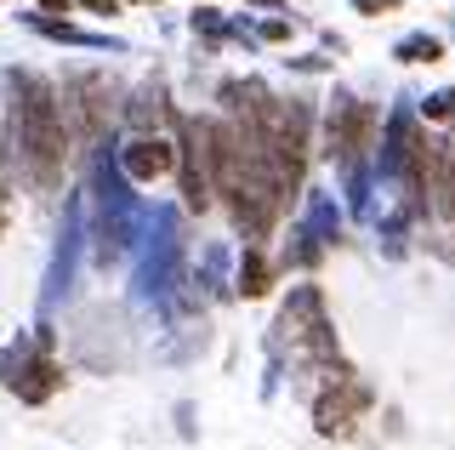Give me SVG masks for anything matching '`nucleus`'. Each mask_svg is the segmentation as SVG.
<instances>
[{
	"label": "nucleus",
	"instance_id": "nucleus-5",
	"mask_svg": "<svg viewBox=\"0 0 455 450\" xmlns=\"http://www.w3.org/2000/svg\"><path fill=\"white\" fill-rule=\"evenodd\" d=\"M12 388H18V393H23V399H28V405H40V399H52V393H57V388H63V371H57V365H52V359H28V365H23V371H18V376H12Z\"/></svg>",
	"mask_w": 455,
	"mask_h": 450
},
{
	"label": "nucleus",
	"instance_id": "nucleus-1",
	"mask_svg": "<svg viewBox=\"0 0 455 450\" xmlns=\"http://www.w3.org/2000/svg\"><path fill=\"white\" fill-rule=\"evenodd\" d=\"M12 125H18V154L35 189H57L63 177V108L46 80L23 75L18 80V103H12Z\"/></svg>",
	"mask_w": 455,
	"mask_h": 450
},
{
	"label": "nucleus",
	"instance_id": "nucleus-12",
	"mask_svg": "<svg viewBox=\"0 0 455 450\" xmlns=\"http://www.w3.org/2000/svg\"><path fill=\"white\" fill-rule=\"evenodd\" d=\"M85 12H120V0H80Z\"/></svg>",
	"mask_w": 455,
	"mask_h": 450
},
{
	"label": "nucleus",
	"instance_id": "nucleus-13",
	"mask_svg": "<svg viewBox=\"0 0 455 450\" xmlns=\"http://www.w3.org/2000/svg\"><path fill=\"white\" fill-rule=\"evenodd\" d=\"M256 6H284V0H256Z\"/></svg>",
	"mask_w": 455,
	"mask_h": 450
},
{
	"label": "nucleus",
	"instance_id": "nucleus-2",
	"mask_svg": "<svg viewBox=\"0 0 455 450\" xmlns=\"http://www.w3.org/2000/svg\"><path fill=\"white\" fill-rule=\"evenodd\" d=\"M279 336H284V348H291L296 365H331L336 359V331H331V319H324V297L313 285L291 291V302H284V314H279Z\"/></svg>",
	"mask_w": 455,
	"mask_h": 450
},
{
	"label": "nucleus",
	"instance_id": "nucleus-11",
	"mask_svg": "<svg viewBox=\"0 0 455 450\" xmlns=\"http://www.w3.org/2000/svg\"><path fill=\"white\" fill-rule=\"evenodd\" d=\"M353 6H359V12H370V18H381V12H393L398 0H353Z\"/></svg>",
	"mask_w": 455,
	"mask_h": 450
},
{
	"label": "nucleus",
	"instance_id": "nucleus-9",
	"mask_svg": "<svg viewBox=\"0 0 455 450\" xmlns=\"http://www.w3.org/2000/svg\"><path fill=\"white\" fill-rule=\"evenodd\" d=\"M239 285H245V297H262V291H267V262H262V257H245Z\"/></svg>",
	"mask_w": 455,
	"mask_h": 450
},
{
	"label": "nucleus",
	"instance_id": "nucleus-7",
	"mask_svg": "<svg viewBox=\"0 0 455 450\" xmlns=\"http://www.w3.org/2000/svg\"><path fill=\"white\" fill-rule=\"evenodd\" d=\"M433 205H438V217L455 222V143L433 149Z\"/></svg>",
	"mask_w": 455,
	"mask_h": 450
},
{
	"label": "nucleus",
	"instance_id": "nucleus-8",
	"mask_svg": "<svg viewBox=\"0 0 455 450\" xmlns=\"http://www.w3.org/2000/svg\"><path fill=\"white\" fill-rule=\"evenodd\" d=\"M398 58H404V63H433V58H444V46H438L433 35H416V40L398 46Z\"/></svg>",
	"mask_w": 455,
	"mask_h": 450
},
{
	"label": "nucleus",
	"instance_id": "nucleus-10",
	"mask_svg": "<svg viewBox=\"0 0 455 450\" xmlns=\"http://www.w3.org/2000/svg\"><path fill=\"white\" fill-rule=\"evenodd\" d=\"M427 115H433V120H444V125H455V92H438L433 103H427Z\"/></svg>",
	"mask_w": 455,
	"mask_h": 450
},
{
	"label": "nucleus",
	"instance_id": "nucleus-4",
	"mask_svg": "<svg viewBox=\"0 0 455 450\" xmlns=\"http://www.w3.org/2000/svg\"><path fill=\"white\" fill-rule=\"evenodd\" d=\"M370 137H376V108L359 103V97H341V103L331 108V154L359 160V154L370 149Z\"/></svg>",
	"mask_w": 455,
	"mask_h": 450
},
{
	"label": "nucleus",
	"instance_id": "nucleus-6",
	"mask_svg": "<svg viewBox=\"0 0 455 450\" xmlns=\"http://www.w3.org/2000/svg\"><path fill=\"white\" fill-rule=\"evenodd\" d=\"M125 172H132L137 182L165 177V172H171V149L160 143V137H137V143L125 149Z\"/></svg>",
	"mask_w": 455,
	"mask_h": 450
},
{
	"label": "nucleus",
	"instance_id": "nucleus-3",
	"mask_svg": "<svg viewBox=\"0 0 455 450\" xmlns=\"http://www.w3.org/2000/svg\"><path fill=\"white\" fill-rule=\"evenodd\" d=\"M370 405V388L359 382V376H347V371H336L331 376V388L319 393V405H313V422H319V433H347L353 428V416H359Z\"/></svg>",
	"mask_w": 455,
	"mask_h": 450
}]
</instances>
